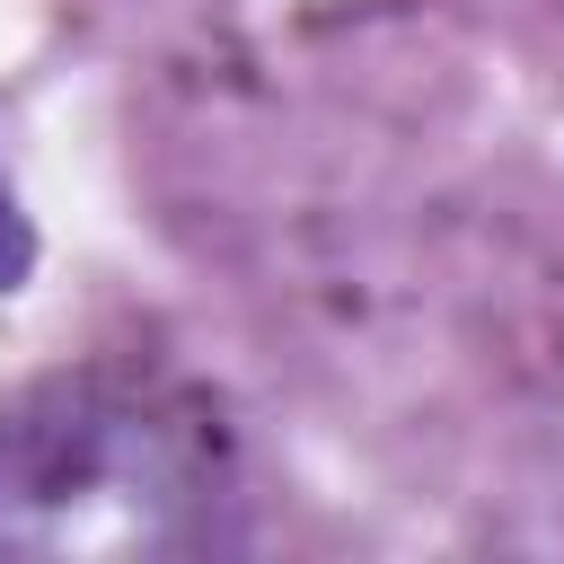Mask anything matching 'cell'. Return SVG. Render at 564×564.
<instances>
[{
  "label": "cell",
  "mask_w": 564,
  "mask_h": 564,
  "mask_svg": "<svg viewBox=\"0 0 564 564\" xmlns=\"http://www.w3.org/2000/svg\"><path fill=\"white\" fill-rule=\"evenodd\" d=\"M212 546H238V467L194 397L88 370L0 405V555Z\"/></svg>",
  "instance_id": "6da1fadb"
},
{
  "label": "cell",
  "mask_w": 564,
  "mask_h": 564,
  "mask_svg": "<svg viewBox=\"0 0 564 564\" xmlns=\"http://www.w3.org/2000/svg\"><path fill=\"white\" fill-rule=\"evenodd\" d=\"M26 256H35V238H26V220H18V203H9V185H0V291H18Z\"/></svg>",
  "instance_id": "7a4b0ae2"
}]
</instances>
